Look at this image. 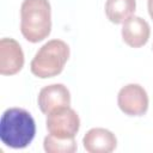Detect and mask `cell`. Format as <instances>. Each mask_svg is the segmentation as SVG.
Returning <instances> with one entry per match:
<instances>
[{
  "mask_svg": "<svg viewBox=\"0 0 153 153\" xmlns=\"http://www.w3.org/2000/svg\"><path fill=\"white\" fill-rule=\"evenodd\" d=\"M36 135V123L32 115L23 108H8L0 118V140L13 149L27 147Z\"/></svg>",
  "mask_w": 153,
  "mask_h": 153,
  "instance_id": "cell-1",
  "label": "cell"
},
{
  "mask_svg": "<svg viewBox=\"0 0 153 153\" xmlns=\"http://www.w3.org/2000/svg\"><path fill=\"white\" fill-rule=\"evenodd\" d=\"M49 0H23L20 5V32L30 43L45 39L51 32Z\"/></svg>",
  "mask_w": 153,
  "mask_h": 153,
  "instance_id": "cell-2",
  "label": "cell"
},
{
  "mask_svg": "<svg viewBox=\"0 0 153 153\" xmlns=\"http://www.w3.org/2000/svg\"><path fill=\"white\" fill-rule=\"evenodd\" d=\"M69 55V45L65 41L60 38L50 39L33 55L30 62V71L39 79L56 76L63 71Z\"/></svg>",
  "mask_w": 153,
  "mask_h": 153,
  "instance_id": "cell-3",
  "label": "cell"
},
{
  "mask_svg": "<svg viewBox=\"0 0 153 153\" xmlns=\"http://www.w3.org/2000/svg\"><path fill=\"white\" fill-rule=\"evenodd\" d=\"M45 127L48 134L56 137H75L80 129V118L74 109L71 106H62L47 114Z\"/></svg>",
  "mask_w": 153,
  "mask_h": 153,
  "instance_id": "cell-4",
  "label": "cell"
},
{
  "mask_svg": "<svg viewBox=\"0 0 153 153\" xmlns=\"http://www.w3.org/2000/svg\"><path fill=\"white\" fill-rule=\"evenodd\" d=\"M117 105L128 116H142L149 106L148 93L140 84H127L117 93Z\"/></svg>",
  "mask_w": 153,
  "mask_h": 153,
  "instance_id": "cell-5",
  "label": "cell"
},
{
  "mask_svg": "<svg viewBox=\"0 0 153 153\" xmlns=\"http://www.w3.org/2000/svg\"><path fill=\"white\" fill-rule=\"evenodd\" d=\"M25 57L22 45L12 37L0 39V74L14 75L24 67Z\"/></svg>",
  "mask_w": 153,
  "mask_h": 153,
  "instance_id": "cell-6",
  "label": "cell"
},
{
  "mask_svg": "<svg viewBox=\"0 0 153 153\" xmlns=\"http://www.w3.org/2000/svg\"><path fill=\"white\" fill-rule=\"evenodd\" d=\"M71 92L63 84H50L41 88L37 96V104L43 114H49L62 106H71Z\"/></svg>",
  "mask_w": 153,
  "mask_h": 153,
  "instance_id": "cell-7",
  "label": "cell"
},
{
  "mask_svg": "<svg viewBox=\"0 0 153 153\" xmlns=\"http://www.w3.org/2000/svg\"><path fill=\"white\" fill-rule=\"evenodd\" d=\"M121 35L123 42L130 48H141L149 39L151 26L147 20L133 14L122 23Z\"/></svg>",
  "mask_w": 153,
  "mask_h": 153,
  "instance_id": "cell-8",
  "label": "cell"
},
{
  "mask_svg": "<svg viewBox=\"0 0 153 153\" xmlns=\"http://www.w3.org/2000/svg\"><path fill=\"white\" fill-rule=\"evenodd\" d=\"M82 146L88 153H111L117 147V137L106 128L94 127L84 135Z\"/></svg>",
  "mask_w": 153,
  "mask_h": 153,
  "instance_id": "cell-9",
  "label": "cell"
},
{
  "mask_svg": "<svg viewBox=\"0 0 153 153\" xmlns=\"http://www.w3.org/2000/svg\"><path fill=\"white\" fill-rule=\"evenodd\" d=\"M136 0H106L104 12L106 18L114 24H122L135 13Z\"/></svg>",
  "mask_w": 153,
  "mask_h": 153,
  "instance_id": "cell-10",
  "label": "cell"
},
{
  "mask_svg": "<svg viewBox=\"0 0 153 153\" xmlns=\"http://www.w3.org/2000/svg\"><path fill=\"white\" fill-rule=\"evenodd\" d=\"M43 149L47 153H74L78 149L75 137H56L48 134L43 140Z\"/></svg>",
  "mask_w": 153,
  "mask_h": 153,
  "instance_id": "cell-11",
  "label": "cell"
},
{
  "mask_svg": "<svg viewBox=\"0 0 153 153\" xmlns=\"http://www.w3.org/2000/svg\"><path fill=\"white\" fill-rule=\"evenodd\" d=\"M147 11L151 19L153 20V0H147Z\"/></svg>",
  "mask_w": 153,
  "mask_h": 153,
  "instance_id": "cell-12",
  "label": "cell"
}]
</instances>
